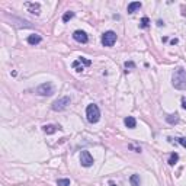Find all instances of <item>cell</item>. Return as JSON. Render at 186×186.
Wrapping results in <instances>:
<instances>
[{
	"label": "cell",
	"mask_w": 186,
	"mask_h": 186,
	"mask_svg": "<svg viewBox=\"0 0 186 186\" xmlns=\"http://www.w3.org/2000/svg\"><path fill=\"white\" fill-rule=\"evenodd\" d=\"M129 182H131V186H140L141 179H140L138 175H132V176L129 177Z\"/></svg>",
	"instance_id": "obj_14"
},
{
	"label": "cell",
	"mask_w": 186,
	"mask_h": 186,
	"mask_svg": "<svg viewBox=\"0 0 186 186\" xmlns=\"http://www.w3.org/2000/svg\"><path fill=\"white\" fill-rule=\"evenodd\" d=\"M109 185H110V186H116V185L114 183V182H109Z\"/></svg>",
	"instance_id": "obj_24"
},
{
	"label": "cell",
	"mask_w": 186,
	"mask_h": 186,
	"mask_svg": "<svg viewBox=\"0 0 186 186\" xmlns=\"http://www.w3.org/2000/svg\"><path fill=\"white\" fill-rule=\"evenodd\" d=\"M134 67H135V64H134V63L132 61H127V63H125V68H127V71H128V68H134Z\"/></svg>",
	"instance_id": "obj_21"
},
{
	"label": "cell",
	"mask_w": 186,
	"mask_h": 186,
	"mask_svg": "<svg viewBox=\"0 0 186 186\" xmlns=\"http://www.w3.org/2000/svg\"><path fill=\"white\" fill-rule=\"evenodd\" d=\"M172 83H173V86L176 87V89H179V90L186 89V70L185 68L179 67V68L175 70V73H173V76H172Z\"/></svg>",
	"instance_id": "obj_1"
},
{
	"label": "cell",
	"mask_w": 186,
	"mask_h": 186,
	"mask_svg": "<svg viewBox=\"0 0 186 186\" xmlns=\"http://www.w3.org/2000/svg\"><path fill=\"white\" fill-rule=\"evenodd\" d=\"M80 163L81 166L84 167H90L93 164V157H92V154L89 151H81L80 154Z\"/></svg>",
	"instance_id": "obj_6"
},
{
	"label": "cell",
	"mask_w": 186,
	"mask_h": 186,
	"mask_svg": "<svg viewBox=\"0 0 186 186\" xmlns=\"http://www.w3.org/2000/svg\"><path fill=\"white\" fill-rule=\"evenodd\" d=\"M177 160H179V154L172 153L170 154V157H169V164H170V166H175V164L177 163Z\"/></svg>",
	"instance_id": "obj_15"
},
{
	"label": "cell",
	"mask_w": 186,
	"mask_h": 186,
	"mask_svg": "<svg viewBox=\"0 0 186 186\" xmlns=\"http://www.w3.org/2000/svg\"><path fill=\"white\" fill-rule=\"evenodd\" d=\"M141 2H132V3H129L128 5V13H134L135 10L141 9Z\"/></svg>",
	"instance_id": "obj_11"
},
{
	"label": "cell",
	"mask_w": 186,
	"mask_h": 186,
	"mask_svg": "<svg viewBox=\"0 0 186 186\" xmlns=\"http://www.w3.org/2000/svg\"><path fill=\"white\" fill-rule=\"evenodd\" d=\"M57 185L58 186H70V179H58Z\"/></svg>",
	"instance_id": "obj_18"
},
{
	"label": "cell",
	"mask_w": 186,
	"mask_h": 186,
	"mask_svg": "<svg viewBox=\"0 0 186 186\" xmlns=\"http://www.w3.org/2000/svg\"><path fill=\"white\" fill-rule=\"evenodd\" d=\"M115 42H116V33L114 31H108V32L103 33V37H102V45L103 47H112Z\"/></svg>",
	"instance_id": "obj_5"
},
{
	"label": "cell",
	"mask_w": 186,
	"mask_h": 186,
	"mask_svg": "<svg viewBox=\"0 0 186 186\" xmlns=\"http://www.w3.org/2000/svg\"><path fill=\"white\" fill-rule=\"evenodd\" d=\"M182 108L186 109V99H182Z\"/></svg>",
	"instance_id": "obj_23"
},
{
	"label": "cell",
	"mask_w": 186,
	"mask_h": 186,
	"mask_svg": "<svg viewBox=\"0 0 186 186\" xmlns=\"http://www.w3.org/2000/svg\"><path fill=\"white\" fill-rule=\"evenodd\" d=\"M177 141L180 143V145H183V147L186 148V138H179V140H177Z\"/></svg>",
	"instance_id": "obj_22"
},
{
	"label": "cell",
	"mask_w": 186,
	"mask_h": 186,
	"mask_svg": "<svg viewBox=\"0 0 186 186\" xmlns=\"http://www.w3.org/2000/svg\"><path fill=\"white\" fill-rule=\"evenodd\" d=\"M148 25H150V19H148V18H143L140 26H141V28H148Z\"/></svg>",
	"instance_id": "obj_19"
},
{
	"label": "cell",
	"mask_w": 186,
	"mask_h": 186,
	"mask_svg": "<svg viewBox=\"0 0 186 186\" xmlns=\"http://www.w3.org/2000/svg\"><path fill=\"white\" fill-rule=\"evenodd\" d=\"M124 124H125V127L127 128H135V125H137V121H135V118L134 116H127L124 119Z\"/></svg>",
	"instance_id": "obj_10"
},
{
	"label": "cell",
	"mask_w": 186,
	"mask_h": 186,
	"mask_svg": "<svg viewBox=\"0 0 186 186\" xmlns=\"http://www.w3.org/2000/svg\"><path fill=\"white\" fill-rule=\"evenodd\" d=\"M79 60H80V61L83 63L84 66H90V64H92V61H90V60H86V58H84V57H80V58H79Z\"/></svg>",
	"instance_id": "obj_20"
},
{
	"label": "cell",
	"mask_w": 186,
	"mask_h": 186,
	"mask_svg": "<svg viewBox=\"0 0 186 186\" xmlns=\"http://www.w3.org/2000/svg\"><path fill=\"white\" fill-rule=\"evenodd\" d=\"M73 16H74V12H66L64 16H63V22H68V20L71 19Z\"/></svg>",
	"instance_id": "obj_17"
},
{
	"label": "cell",
	"mask_w": 186,
	"mask_h": 186,
	"mask_svg": "<svg viewBox=\"0 0 186 186\" xmlns=\"http://www.w3.org/2000/svg\"><path fill=\"white\" fill-rule=\"evenodd\" d=\"M73 38H74V41H77V42L80 44H86L87 41H89V38H87V33L84 32V31H74V33H73Z\"/></svg>",
	"instance_id": "obj_7"
},
{
	"label": "cell",
	"mask_w": 186,
	"mask_h": 186,
	"mask_svg": "<svg viewBox=\"0 0 186 186\" xmlns=\"http://www.w3.org/2000/svg\"><path fill=\"white\" fill-rule=\"evenodd\" d=\"M166 121H167V122H169V124H172V125L177 124V122H179V115H177V114L167 115V116H166Z\"/></svg>",
	"instance_id": "obj_13"
},
{
	"label": "cell",
	"mask_w": 186,
	"mask_h": 186,
	"mask_svg": "<svg viewBox=\"0 0 186 186\" xmlns=\"http://www.w3.org/2000/svg\"><path fill=\"white\" fill-rule=\"evenodd\" d=\"M41 41H42V38L39 37L38 33H32V35L28 37V44H31V45H38Z\"/></svg>",
	"instance_id": "obj_9"
},
{
	"label": "cell",
	"mask_w": 186,
	"mask_h": 186,
	"mask_svg": "<svg viewBox=\"0 0 186 186\" xmlns=\"http://www.w3.org/2000/svg\"><path fill=\"white\" fill-rule=\"evenodd\" d=\"M54 86L53 83H50V81H47V83H42L41 86H38L37 89H35V93L39 96H51L54 93Z\"/></svg>",
	"instance_id": "obj_3"
},
{
	"label": "cell",
	"mask_w": 186,
	"mask_h": 186,
	"mask_svg": "<svg viewBox=\"0 0 186 186\" xmlns=\"http://www.w3.org/2000/svg\"><path fill=\"white\" fill-rule=\"evenodd\" d=\"M42 128H44V132L45 134H54L57 131V127H55V125H45Z\"/></svg>",
	"instance_id": "obj_16"
},
{
	"label": "cell",
	"mask_w": 186,
	"mask_h": 186,
	"mask_svg": "<svg viewBox=\"0 0 186 186\" xmlns=\"http://www.w3.org/2000/svg\"><path fill=\"white\" fill-rule=\"evenodd\" d=\"M86 116H87V121H89L90 124H96V122L100 119V110H99V108H97V105L90 103V105L87 106Z\"/></svg>",
	"instance_id": "obj_2"
},
{
	"label": "cell",
	"mask_w": 186,
	"mask_h": 186,
	"mask_svg": "<svg viewBox=\"0 0 186 186\" xmlns=\"http://www.w3.org/2000/svg\"><path fill=\"white\" fill-rule=\"evenodd\" d=\"M70 102H71L70 96H64V97H60V99H57L55 102H53V105H51V109H53V110H57V112H60V110H64L67 106L70 105Z\"/></svg>",
	"instance_id": "obj_4"
},
{
	"label": "cell",
	"mask_w": 186,
	"mask_h": 186,
	"mask_svg": "<svg viewBox=\"0 0 186 186\" xmlns=\"http://www.w3.org/2000/svg\"><path fill=\"white\" fill-rule=\"evenodd\" d=\"M25 6H26V9H28L31 13H33V15L41 13V6H39V3H31V2H28V3H25Z\"/></svg>",
	"instance_id": "obj_8"
},
{
	"label": "cell",
	"mask_w": 186,
	"mask_h": 186,
	"mask_svg": "<svg viewBox=\"0 0 186 186\" xmlns=\"http://www.w3.org/2000/svg\"><path fill=\"white\" fill-rule=\"evenodd\" d=\"M71 67L74 68V70H76L77 73H81L83 70H84V67H83V63H81L80 60H76V61H73Z\"/></svg>",
	"instance_id": "obj_12"
}]
</instances>
